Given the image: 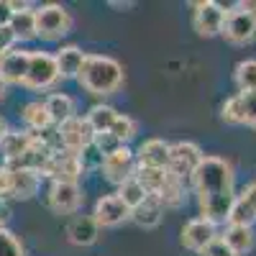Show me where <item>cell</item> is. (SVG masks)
Instances as JSON below:
<instances>
[{"label":"cell","instance_id":"1","mask_svg":"<svg viewBox=\"0 0 256 256\" xmlns=\"http://www.w3.org/2000/svg\"><path fill=\"white\" fill-rule=\"evenodd\" d=\"M190 180L202 218L212 226L228 223V212L236 200V174H233L230 162L220 156H205Z\"/></svg>","mask_w":256,"mask_h":256},{"label":"cell","instance_id":"2","mask_svg":"<svg viewBox=\"0 0 256 256\" xmlns=\"http://www.w3.org/2000/svg\"><path fill=\"white\" fill-rule=\"evenodd\" d=\"M123 67L120 62H116L113 56H102V54H88L84 64L77 74V82L82 90H88L90 95H113L116 90H120L123 84Z\"/></svg>","mask_w":256,"mask_h":256},{"label":"cell","instance_id":"3","mask_svg":"<svg viewBox=\"0 0 256 256\" xmlns=\"http://www.w3.org/2000/svg\"><path fill=\"white\" fill-rule=\"evenodd\" d=\"M36 13V38L44 41H56L72 31V16L67 8L56 3H46L41 8H34Z\"/></svg>","mask_w":256,"mask_h":256},{"label":"cell","instance_id":"4","mask_svg":"<svg viewBox=\"0 0 256 256\" xmlns=\"http://www.w3.org/2000/svg\"><path fill=\"white\" fill-rule=\"evenodd\" d=\"M202 159H205V154L200 152L198 144H192V141L169 144V164H166V172L184 182V177L195 174V169L200 166Z\"/></svg>","mask_w":256,"mask_h":256},{"label":"cell","instance_id":"5","mask_svg":"<svg viewBox=\"0 0 256 256\" xmlns=\"http://www.w3.org/2000/svg\"><path fill=\"white\" fill-rule=\"evenodd\" d=\"M56 138H59L62 152L80 154L84 146H90L95 141V131H92V126L88 123V118L74 116V118L56 126Z\"/></svg>","mask_w":256,"mask_h":256},{"label":"cell","instance_id":"6","mask_svg":"<svg viewBox=\"0 0 256 256\" xmlns=\"http://www.w3.org/2000/svg\"><path fill=\"white\" fill-rule=\"evenodd\" d=\"M59 82V70H56V59L49 52H31V64H28V74L24 80V88L28 90H49Z\"/></svg>","mask_w":256,"mask_h":256},{"label":"cell","instance_id":"7","mask_svg":"<svg viewBox=\"0 0 256 256\" xmlns=\"http://www.w3.org/2000/svg\"><path fill=\"white\" fill-rule=\"evenodd\" d=\"M228 44L236 46H246L256 38V18L254 13L244 10V8H230L226 10V24H223V34H220Z\"/></svg>","mask_w":256,"mask_h":256},{"label":"cell","instance_id":"8","mask_svg":"<svg viewBox=\"0 0 256 256\" xmlns=\"http://www.w3.org/2000/svg\"><path fill=\"white\" fill-rule=\"evenodd\" d=\"M195 13H192V26L195 31L205 38L220 36L223 34V24H226V8L216 0H200V3L192 6Z\"/></svg>","mask_w":256,"mask_h":256},{"label":"cell","instance_id":"9","mask_svg":"<svg viewBox=\"0 0 256 256\" xmlns=\"http://www.w3.org/2000/svg\"><path fill=\"white\" fill-rule=\"evenodd\" d=\"M100 172L105 174V180H108L110 184L120 187L126 180H131L136 174V154L128 146H118L110 154H105Z\"/></svg>","mask_w":256,"mask_h":256},{"label":"cell","instance_id":"10","mask_svg":"<svg viewBox=\"0 0 256 256\" xmlns=\"http://www.w3.org/2000/svg\"><path fill=\"white\" fill-rule=\"evenodd\" d=\"M84 172V166L80 162L77 154H70V152H54L46 164L41 166V174L49 177L52 182H77Z\"/></svg>","mask_w":256,"mask_h":256},{"label":"cell","instance_id":"11","mask_svg":"<svg viewBox=\"0 0 256 256\" xmlns=\"http://www.w3.org/2000/svg\"><path fill=\"white\" fill-rule=\"evenodd\" d=\"M49 210L56 216H72L82 205V190L77 182H52L46 195Z\"/></svg>","mask_w":256,"mask_h":256},{"label":"cell","instance_id":"12","mask_svg":"<svg viewBox=\"0 0 256 256\" xmlns=\"http://www.w3.org/2000/svg\"><path fill=\"white\" fill-rule=\"evenodd\" d=\"M92 218L100 228H116L120 226L123 220L131 218V208H128L118 195H102L98 202H95V210H92Z\"/></svg>","mask_w":256,"mask_h":256},{"label":"cell","instance_id":"13","mask_svg":"<svg viewBox=\"0 0 256 256\" xmlns=\"http://www.w3.org/2000/svg\"><path fill=\"white\" fill-rule=\"evenodd\" d=\"M228 223L230 226H251L256 223V182L246 184L236 200H233V208L228 212Z\"/></svg>","mask_w":256,"mask_h":256},{"label":"cell","instance_id":"14","mask_svg":"<svg viewBox=\"0 0 256 256\" xmlns=\"http://www.w3.org/2000/svg\"><path fill=\"white\" fill-rule=\"evenodd\" d=\"M218 238L216 233V226L205 218H195V220H187L184 228H182V246L190 248V251H202L208 244H212Z\"/></svg>","mask_w":256,"mask_h":256},{"label":"cell","instance_id":"15","mask_svg":"<svg viewBox=\"0 0 256 256\" xmlns=\"http://www.w3.org/2000/svg\"><path fill=\"white\" fill-rule=\"evenodd\" d=\"M31 64V52L26 49H10L3 59H0V77L8 84H24Z\"/></svg>","mask_w":256,"mask_h":256},{"label":"cell","instance_id":"16","mask_svg":"<svg viewBox=\"0 0 256 256\" xmlns=\"http://www.w3.org/2000/svg\"><path fill=\"white\" fill-rule=\"evenodd\" d=\"M169 164V144L162 138H148L138 146L136 152V166H154V169H166Z\"/></svg>","mask_w":256,"mask_h":256},{"label":"cell","instance_id":"17","mask_svg":"<svg viewBox=\"0 0 256 256\" xmlns=\"http://www.w3.org/2000/svg\"><path fill=\"white\" fill-rule=\"evenodd\" d=\"M67 238L74 246H92L100 238V226L95 223L92 216H77L67 226Z\"/></svg>","mask_w":256,"mask_h":256},{"label":"cell","instance_id":"18","mask_svg":"<svg viewBox=\"0 0 256 256\" xmlns=\"http://www.w3.org/2000/svg\"><path fill=\"white\" fill-rule=\"evenodd\" d=\"M84 54L80 46H62L54 59H56V70H59V80H77L82 64H84Z\"/></svg>","mask_w":256,"mask_h":256},{"label":"cell","instance_id":"19","mask_svg":"<svg viewBox=\"0 0 256 256\" xmlns=\"http://www.w3.org/2000/svg\"><path fill=\"white\" fill-rule=\"evenodd\" d=\"M31 141H34L31 131H8L6 138L0 141V154H3V159L8 164H13V162H18L20 156L28 152Z\"/></svg>","mask_w":256,"mask_h":256},{"label":"cell","instance_id":"20","mask_svg":"<svg viewBox=\"0 0 256 256\" xmlns=\"http://www.w3.org/2000/svg\"><path fill=\"white\" fill-rule=\"evenodd\" d=\"M10 169V166H8ZM38 184H41V174L36 169H13V195L16 200H31L36 192H38Z\"/></svg>","mask_w":256,"mask_h":256},{"label":"cell","instance_id":"21","mask_svg":"<svg viewBox=\"0 0 256 256\" xmlns=\"http://www.w3.org/2000/svg\"><path fill=\"white\" fill-rule=\"evenodd\" d=\"M162 216H164V205L154 198L148 195L138 208L131 210V220L138 226V228H156L162 223Z\"/></svg>","mask_w":256,"mask_h":256},{"label":"cell","instance_id":"22","mask_svg":"<svg viewBox=\"0 0 256 256\" xmlns=\"http://www.w3.org/2000/svg\"><path fill=\"white\" fill-rule=\"evenodd\" d=\"M220 238L226 241V246L236 254V256L248 254V251L254 248V241H256L251 226H230V223H228V228H226V233H223Z\"/></svg>","mask_w":256,"mask_h":256},{"label":"cell","instance_id":"23","mask_svg":"<svg viewBox=\"0 0 256 256\" xmlns=\"http://www.w3.org/2000/svg\"><path fill=\"white\" fill-rule=\"evenodd\" d=\"M8 28L13 31L16 41H31V38H36V13H34V8L16 10Z\"/></svg>","mask_w":256,"mask_h":256},{"label":"cell","instance_id":"24","mask_svg":"<svg viewBox=\"0 0 256 256\" xmlns=\"http://www.w3.org/2000/svg\"><path fill=\"white\" fill-rule=\"evenodd\" d=\"M44 105H46V110L52 116V123H56V126L77 116L74 113V100L70 95H64V92H52Z\"/></svg>","mask_w":256,"mask_h":256},{"label":"cell","instance_id":"25","mask_svg":"<svg viewBox=\"0 0 256 256\" xmlns=\"http://www.w3.org/2000/svg\"><path fill=\"white\" fill-rule=\"evenodd\" d=\"M20 116H24V123L28 126V131H34V134H41V131H46V128L52 126V116L46 110V105L38 102V100L24 105V113Z\"/></svg>","mask_w":256,"mask_h":256},{"label":"cell","instance_id":"26","mask_svg":"<svg viewBox=\"0 0 256 256\" xmlns=\"http://www.w3.org/2000/svg\"><path fill=\"white\" fill-rule=\"evenodd\" d=\"M88 118V123L92 126V131L95 134H108L110 128H113V123H116V118H118V110L113 108V105H92L90 108V113L84 116Z\"/></svg>","mask_w":256,"mask_h":256},{"label":"cell","instance_id":"27","mask_svg":"<svg viewBox=\"0 0 256 256\" xmlns=\"http://www.w3.org/2000/svg\"><path fill=\"white\" fill-rule=\"evenodd\" d=\"M134 177L141 182V187L148 192V195L156 198L159 190L166 182V177H169V172H166V169H154V166H136V174Z\"/></svg>","mask_w":256,"mask_h":256},{"label":"cell","instance_id":"28","mask_svg":"<svg viewBox=\"0 0 256 256\" xmlns=\"http://www.w3.org/2000/svg\"><path fill=\"white\" fill-rule=\"evenodd\" d=\"M156 200H159L164 208H180V205L184 202V182L169 174L166 182H164V187L159 190Z\"/></svg>","mask_w":256,"mask_h":256},{"label":"cell","instance_id":"29","mask_svg":"<svg viewBox=\"0 0 256 256\" xmlns=\"http://www.w3.org/2000/svg\"><path fill=\"white\" fill-rule=\"evenodd\" d=\"M241 92H256V59H244L236 64V72H233Z\"/></svg>","mask_w":256,"mask_h":256},{"label":"cell","instance_id":"30","mask_svg":"<svg viewBox=\"0 0 256 256\" xmlns=\"http://www.w3.org/2000/svg\"><path fill=\"white\" fill-rule=\"evenodd\" d=\"M116 195H118V198H120V200H123L128 208L134 210V208H138V205H141V202L148 198V192L141 187V182H138L136 177H131V180H126V182L118 187V192H116Z\"/></svg>","mask_w":256,"mask_h":256},{"label":"cell","instance_id":"31","mask_svg":"<svg viewBox=\"0 0 256 256\" xmlns=\"http://www.w3.org/2000/svg\"><path fill=\"white\" fill-rule=\"evenodd\" d=\"M220 118L230 126H244L246 123V108H244V98L241 92L238 95H233L223 102V108H220Z\"/></svg>","mask_w":256,"mask_h":256},{"label":"cell","instance_id":"32","mask_svg":"<svg viewBox=\"0 0 256 256\" xmlns=\"http://www.w3.org/2000/svg\"><path fill=\"white\" fill-rule=\"evenodd\" d=\"M136 131H138L136 120H134L131 116H123V113H118V118H116V123H113V128H110L113 138H116L120 146H126L128 141H131V138L136 136Z\"/></svg>","mask_w":256,"mask_h":256},{"label":"cell","instance_id":"33","mask_svg":"<svg viewBox=\"0 0 256 256\" xmlns=\"http://www.w3.org/2000/svg\"><path fill=\"white\" fill-rule=\"evenodd\" d=\"M0 256H24V244L8 228H0Z\"/></svg>","mask_w":256,"mask_h":256},{"label":"cell","instance_id":"34","mask_svg":"<svg viewBox=\"0 0 256 256\" xmlns=\"http://www.w3.org/2000/svg\"><path fill=\"white\" fill-rule=\"evenodd\" d=\"M77 156H80V162H82V166H84V169H95V166H102V159H105V154L100 152V148H98L95 144L84 146V148H82V152H80Z\"/></svg>","mask_w":256,"mask_h":256},{"label":"cell","instance_id":"35","mask_svg":"<svg viewBox=\"0 0 256 256\" xmlns=\"http://www.w3.org/2000/svg\"><path fill=\"white\" fill-rule=\"evenodd\" d=\"M200 256H236V254H233V251L226 246V241L218 236L216 241H212V244H208V246L200 251Z\"/></svg>","mask_w":256,"mask_h":256},{"label":"cell","instance_id":"36","mask_svg":"<svg viewBox=\"0 0 256 256\" xmlns=\"http://www.w3.org/2000/svg\"><path fill=\"white\" fill-rule=\"evenodd\" d=\"M13 195V169L0 166V200Z\"/></svg>","mask_w":256,"mask_h":256},{"label":"cell","instance_id":"37","mask_svg":"<svg viewBox=\"0 0 256 256\" xmlns=\"http://www.w3.org/2000/svg\"><path fill=\"white\" fill-rule=\"evenodd\" d=\"M244 108H246V126L256 128V92H241Z\"/></svg>","mask_w":256,"mask_h":256},{"label":"cell","instance_id":"38","mask_svg":"<svg viewBox=\"0 0 256 256\" xmlns=\"http://www.w3.org/2000/svg\"><path fill=\"white\" fill-rule=\"evenodd\" d=\"M92 144L100 148L102 154H110L113 148H118V146H120V144L113 138V134H110V131H108V134H95V141H92Z\"/></svg>","mask_w":256,"mask_h":256},{"label":"cell","instance_id":"39","mask_svg":"<svg viewBox=\"0 0 256 256\" xmlns=\"http://www.w3.org/2000/svg\"><path fill=\"white\" fill-rule=\"evenodd\" d=\"M13 44H16L13 31H10V28H0V59H3V56L13 49Z\"/></svg>","mask_w":256,"mask_h":256},{"label":"cell","instance_id":"40","mask_svg":"<svg viewBox=\"0 0 256 256\" xmlns=\"http://www.w3.org/2000/svg\"><path fill=\"white\" fill-rule=\"evenodd\" d=\"M10 18H13V8L8 0H0V28H8L10 26Z\"/></svg>","mask_w":256,"mask_h":256},{"label":"cell","instance_id":"41","mask_svg":"<svg viewBox=\"0 0 256 256\" xmlns=\"http://www.w3.org/2000/svg\"><path fill=\"white\" fill-rule=\"evenodd\" d=\"M8 220H10V208L6 200H0V228H6Z\"/></svg>","mask_w":256,"mask_h":256},{"label":"cell","instance_id":"42","mask_svg":"<svg viewBox=\"0 0 256 256\" xmlns=\"http://www.w3.org/2000/svg\"><path fill=\"white\" fill-rule=\"evenodd\" d=\"M136 3H131V0H128V3H120V0H110V8H118V10H128V8H134Z\"/></svg>","mask_w":256,"mask_h":256},{"label":"cell","instance_id":"43","mask_svg":"<svg viewBox=\"0 0 256 256\" xmlns=\"http://www.w3.org/2000/svg\"><path fill=\"white\" fill-rule=\"evenodd\" d=\"M10 131V128H8V120L3 118V116H0V141H3L6 138V134Z\"/></svg>","mask_w":256,"mask_h":256},{"label":"cell","instance_id":"44","mask_svg":"<svg viewBox=\"0 0 256 256\" xmlns=\"http://www.w3.org/2000/svg\"><path fill=\"white\" fill-rule=\"evenodd\" d=\"M238 8H244V10L254 13V18H256V3H238Z\"/></svg>","mask_w":256,"mask_h":256},{"label":"cell","instance_id":"45","mask_svg":"<svg viewBox=\"0 0 256 256\" xmlns=\"http://www.w3.org/2000/svg\"><path fill=\"white\" fill-rule=\"evenodd\" d=\"M6 92H8V82H6L3 77H0V100L6 98Z\"/></svg>","mask_w":256,"mask_h":256}]
</instances>
